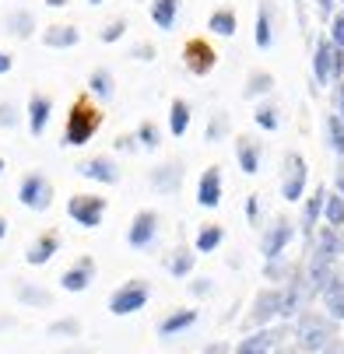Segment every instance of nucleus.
<instances>
[{"mask_svg": "<svg viewBox=\"0 0 344 354\" xmlns=\"http://www.w3.org/2000/svg\"><path fill=\"white\" fill-rule=\"evenodd\" d=\"M337 337V326L330 316L320 313H302L299 316V330H295V344H299L302 354H323Z\"/></svg>", "mask_w": 344, "mask_h": 354, "instance_id": "f257e3e1", "label": "nucleus"}, {"mask_svg": "<svg viewBox=\"0 0 344 354\" xmlns=\"http://www.w3.org/2000/svg\"><path fill=\"white\" fill-rule=\"evenodd\" d=\"M98 127H102V109L91 106L88 98H78V102L71 106V113H67L64 144L67 147H81V144H88L98 133Z\"/></svg>", "mask_w": 344, "mask_h": 354, "instance_id": "f03ea898", "label": "nucleus"}, {"mask_svg": "<svg viewBox=\"0 0 344 354\" xmlns=\"http://www.w3.org/2000/svg\"><path fill=\"white\" fill-rule=\"evenodd\" d=\"M147 298H152V284L141 281V277H134V281L120 284V288L109 295V313H113V316H134V313H141V309L147 306Z\"/></svg>", "mask_w": 344, "mask_h": 354, "instance_id": "7ed1b4c3", "label": "nucleus"}, {"mask_svg": "<svg viewBox=\"0 0 344 354\" xmlns=\"http://www.w3.org/2000/svg\"><path fill=\"white\" fill-rule=\"evenodd\" d=\"M306 183H309V169H306V158L299 151H288L284 155V165H281V196L288 204L306 196Z\"/></svg>", "mask_w": 344, "mask_h": 354, "instance_id": "20e7f679", "label": "nucleus"}, {"mask_svg": "<svg viewBox=\"0 0 344 354\" xmlns=\"http://www.w3.org/2000/svg\"><path fill=\"white\" fill-rule=\"evenodd\" d=\"M67 214L81 228H98L102 218H106V196H98V193H74L67 200Z\"/></svg>", "mask_w": 344, "mask_h": 354, "instance_id": "39448f33", "label": "nucleus"}, {"mask_svg": "<svg viewBox=\"0 0 344 354\" xmlns=\"http://www.w3.org/2000/svg\"><path fill=\"white\" fill-rule=\"evenodd\" d=\"M18 204L28 207V211H49L53 204V186L42 172H25L21 183H18Z\"/></svg>", "mask_w": 344, "mask_h": 354, "instance_id": "423d86ee", "label": "nucleus"}, {"mask_svg": "<svg viewBox=\"0 0 344 354\" xmlns=\"http://www.w3.org/2000/svg\"><path fill=\"white\" fill-rule=\"evenodd\" d=\"M183 64H186V71L193 77H208L215 71V64H218V53H215V46L208 39H190L183 46Z\"/></svg>", "mask_w": 344, "mask_h": 354, "instance_id": "0eeeda50", "label": "nucleus"}, {"mask_svg": "<svg viewBox=\"0 0 344 354\" xmlns=\"http://www.w3.org/2000/svg\"><path fill=\"white\" fill-rule=\"evenodd\" d=\"M295 239V225L288 218H278L267 225L264 239H260V252H264V260H284V249L291 245Z\"/></svg>", "mask_w": 344, "mask_h": 354, "instance_id": "6e6552de", "label": "nucleus"}, {"mask_svg": "<svg viewBox=\"0 0 344 354\" xmlns=\"http://www.w3.org/2000/svg\"><path fill=\"white\" fill-rule=\"evenodd\" d=\"M309 298H313V295H309V284H306V277L291 270V277H288V281H284V288H281V309H278V316H281V319L299 316V309L306 306Z\"/></svg>", "mask_w": 344, "mask_h": 354, "instance_id": "1a4fd4ad", "label": "nucleus"}, {"mask_svg": "<svg viewBox=\"0 0 344 354\" xmlns=\"http://www.w3.org/2000/svg\"><path fill=\"white\" fill-rule=\"evenodd\" d=\"M159 239V211H137L134 214V221H130V228H127V245L130 249H147Z\"/></svg>", "mask_w": 344, "mask_h": 354, "instance_id": "9d476101", "label": "nucleus"}, {"mask_svg": "<svg viewBox=\"0 0 344 354\" xmlns=\"http://www.w3.org/2000/svg\"><path fill=\"white\" fill-rule=\"evenodd\" d=\"M95 260L91 257H78L64 274H60V288L64 291H71V295H81V291H88L91 288V281H95Z\"/></svg>", "mask_w": 344, "mask_h": 354, "instance_id": "9b49d317", "label": "nucleus"}, {"mask_svg": "<svg viewBox=\"0 0 344 354\" xmlns=\"http://www.w3.org/2000/svg\"><path fill=\"white\" fill-rule=\"evenodd\" d=\"M278 309H281V288H264V291H257V298H253L250 323L260 326V330H267V323L278 319Z\"/></svg>", "mask_w": 344, "mask_h": 354, "instance_id": "f8f14e48", "label": "nucleus"}, {"mask_svg": "<svg viewBox=\"0 0 344 354\" xmlns=\"http://www.w3.org/2000/svg\"><path fill=\"white\" fill-rule=\"evenodd\" d=\"M78 176H84L91 183H102V186H116L120 183V165L113 158H106V155H95V158L78 165Z\"/></svg>", "mask_w": 344, "mask_h": 354, "instance_id": "ddd939ff", "label": "nucleus"}, {"mask_svg": "<svg viewBox=\"0 0 344 354\" xmlns=\"http://www.w3.org/2000/svg\"><path fill=\"white\" fill-rule=\"evenodd\" d=\"M60 252V232H42L28 249H25V263L28 267H46Z\"/></svg>", "mask_w": 344, "mask_h": 354, "instance_id": "4468645a", "label": "nucleus"}, {"mask_svg": "<svg viewBox=\"0 0 344 354\" xmlns=\"http://www.w3.org/2000/svg\"><path fill=\"white\" fill-rule=\"evenodd\" d=\"M28 133L32 137H42L46 133V127H49V116H53V98L49 95H42V91H35L32 98H28Z\"/></svg>", "mask_w": 344, "mask_h": 354, "instance_id": "2eb2a0df", "label": "nucleus"}, {"mask_svg": "<svg viewBox=\"0 0 344 354\" xmlns=\"http://www.w3.org/2000/svg\"><path fill=\"white\" fill-rule=\"evenodd\" d=\"M197 204L208 207V211H215L221 204V169L218 165H211L201 176V183H197Z\"/></svg>", "mask_w": 344, "mask_h": 354, "instance_id": "dca6fc26", "label": "nucleus"}, {"mask_svg": "<svg viewBox=\"0 0 344 354\" xmlns=\"http://www.w3.org/2000/svg\"><path fill=\"white\" fill-rule=\"evenodd\" d=\"M235 162H239V172L242 176H257L260 172V162H264V151L253 137H239L235 140Z\"/></svg>", "mask_w": 344, "mask_h": 354, "instance_id": "f3484780", "label": "nucleus"}, {"mask_svg": "<svg viewBox=\"0 0 344 354\" xmlns=\"http://www.w3.org/2000/svg\"><path fill=\"white\" fill-rule=\"evenodd\" d=\"M197 319H201V313H197V309H172V313L159 323V337H162V340L179 337V333L193 330V326H197Z\"/></svg>", "mask_w": 344, "mask_h": 354, "instance_id": "a211bd4d", "label": "nucleus"}, {"mask_svg": "<svg viewBox=\"0 0 344 354\" xmlns=\"http://www.w3.org/2000/svg\"><path fill=\"white\" fill-rule=\"evenodd\" d=\"M152 186L162 193V196H172V193H179V186H183V165L179 162H165V165H159V169H152Z\"/></svg>", "mask_w": 344, "mask_h": 354, "instance_id": "6ab92c4d", "label": "nucleus"}, {"mask_svg": "<svg viewBox=\"0 0 344 354\" xmlns=\"http://www.w3.org/2000/svg\"><path fill=\"white\" fill-rule=\"evenodd\" d=\"M327 186H316L313 196L306 200V207H302V235L313 242V232L320 228V218H323V204H327Z\"/></svg>", "mask_w": 344, "mask_h": 354, "instance_id": "aec40b11", "label": "nucleus"}, {"mask_svg": "<svg viewBox=\"0 0 344 354\" xmlns=\"http://www.w3.org/2000/svg\"><path fill=\"white\" fill-rule=\"evenodd\" d=\"M253 42H257V49H271L274 46V4L271 0H260V8H257Z\"/></svg>", "mask_w": 344, "mask_h": 354, "instance_id": "412c9836", "label": "nucleus"}, {"mask_svg": "<svg viewBox=\"0 0 344 354\" xmlns=\"http://www.w3.org/2000/svg\"><path fill=\"white\" fill-rule=\"evenodd\" d=\"M320 298H323V306H327V316L334 323H344V277L341 274H334L327 281V288L320 291Z\"/></svg>", "mask_w": 344, "mask_h": 354, "instance_id": "4be33fe9", "label": "nucleus"}, {"mask_svg": "<svg viewBox=\"0 0 344 354\" xmlns=\"http://www.w3.org/2000/svg\"><path fill=\"white\" fill-rule=\"evenodd\" d=\"M330 57H334V42L323 35V39H316V49H313V77H316V84H330L334 77H330Z\"/></svg>", "mask_w": 344, "mask_h": 354, "instance_id": "5701e85b", "label": "nucleus"}, {"mask_svg": "<svg viewBox=\"0 0 344 354\" xmlns=\"http://www.w3.org/2000/svg\"><path fill=\"white\" fill-rule=\"evenodd\" d=\"M278 330H257L253 337H242V344L235 347V354H271L278 347Z\"/></svg>", "mask_w": 344, "mask_h": 354, "instance_id": "b1692460", "label": "nucleus"}, {"mask_svg": "<svg viewBox=\"0 0 344 354\" xmlns=\"http://www.w3.org/2000/svg\"><path fill=\"white\" fill-rule=\"evenodd\" d=\"M78 42H81V32L74 25H49L42 32V46H49V49H71Z\"/></svg>", "mask_w": 344, "mask_h": 354, "instance_id": "393cba45", "label": "nucleus"}, {"mask_svg": "<svg viewBox=\"0 0 344 354\" xmlns=\"http://www.w3.org/2000/svg\"><path fill=\"white\" fill-rule=\"evenodd\" d=\"M193 267H197V249H186V245L172 249L169 260H165V270H169L172 277H190Z\"/></svg>", "mask_w": 344, "mask_h": 354, "instance_id": "a878e982", "label": "nucleus"}, {"mask_svg": "<svg viewBox=\"0 0 344 354\" xmlns=\"http://www.w3.org/2000/svg\"><path fill=\"white\" fill-rule=\"evenodd\" d=\"M208 28H211L215 35H221V39H232V35H235V28H239V18H235V11H232L228 4H221V8H215V11H211Z\"/></svg>", "mask_w": 344, "mask_h": 354, "instance_id": "bb28decb", "label": "nucleus"}, {"mask_svg": "<svg viewBox=\"0 0 344 354\" xmlns=\"http://www.w3.org/2000/svg\"><path fill=\"white\" fill-rule=\"evenodd\" d=\"M152 21L162 32H172L179 21V0H152Z\"/></svg>", "mask_w": 344, "mask_h": 354, "instance_id": "cd10ccee", "label": "nucleus"}, {"mask_svg": "<svg viewBox=\"0 0 344 354\" xmlns=\"http://www.w3.org/2000/svg\"><path fill=\"white\" fill-rule=\"evenodd\" d=\"M4 28H8L15 39H32V32H35V15H32L28 8H18V11H11V15L4 18Z\"/></svg>", "mask_w": 344, "mask_h": 354, "instance_id": "c85d7f7f", "label": "nucleus"}, {"mask_svg": "<svg viewBox=\"0 0 344 354\" xmlns=\"http://www.w3.org/2000/svg\"><path fill=\"white\" fill-rule=\"evenodd\" d=\"M15 295H18L21 306H28V309H49V306H53V295H49L46 288H39V284H18Z\"/></svg>", "mask_w": 344, "mask_h": 354, "instance_id": "c756f323", "label": "nucleus"}, {"mask_svg": "<svg viewBox=\"0 0 344 354\" xmlns=\"http://www.w3.org/2000/svg\"><path fill=\"white\" fill-rule=\"evenodd\" d=\"M221 242H225V228L221 225H201L197 228V239H193V249L204 257V252H215Z\"/></svg>", "mask_w": 344, "mask_h": 354, "instance_id": "7c9ffc66", "label": "nucleus"}, {"mask_svg": "<svg viewBox=\"0 0 344 354\" xmlns=\"http://www.w3.org/2000/svg\"><path fill=\"white\" fill-rule=\"evenodd\" d=\"M88 91H91L95 98H102V102H109V98L116 95V81H113V74H109L106 67H95L91 77H88Z\"/></svg>", "mask_w": 344, "mask_h": 354, "instance_id": "2f4dec72", "label": "nucleus"}, {"mask_svg": "<svg viewBox=\"0 0 344 354\" xmlns=\"http://www.w3.org/2000/svg\"><path fill=\"white\" fill-rule=\"evenodd\" d=\"M169 130H172V137H183L190 130V102H186V98H172V106H169Z\"/></svg>", "mask_w": 344, "mask_h": 354, "instance_id": "473e14b6", "label": "nucleus"}, {"mask_svg": "<svg viewBox=\"0 0 344 354\" xmlns=\"http://www.w3.org/2000/svg\"><path fill=\"white\" fill-rule=\"evenodd\" d=\"M274 91V74L267 71H253L246 77V88H242V98H260V95H271Z\"/></svg>", "mask_w": 344, "mask_h": 354, "instance_id": "72a5a7b5", "label": "nucleus"}, {"mask_svg": "<svg viewBox=\"0 0 344 354\" xmlns=\"http://www.w3.org/2000/svg\"><path fill=\"white\" fill-rule=\"evenodd\" d=\"M253 123H257L260 130H267V133H278V130L284 127V113H281L278 106H257Z\"/></svg>", "mask_w": 344, "mask_h": 354, "instance_id": "f704fd0d", "label": "nucleus"}, {"mask_svg": "<svg viewBox=\"0 0 344 354\" xmlns=\"http://www.w3.org/2000/svg\"><path fill=\"white\" fill-rule=\"evenodd\" d=\"M323 221H327L330 228H337V232H341V225H344V196H341V193H327Z\"/></svg>", "mask_w": 344, "mask_h": 354, "instance_id": "c9c22d12", "label": "nucleus"}, {"mask_svg": "<svg viewBox=\"0 0 344 354\" xmlns=\"http://www.w3.org/2000/svg\"><path fill=\"white\" fill-rule=\"evenodd\" d=\"M46 333L53 337V340H71V337H81V319L64 316V319H57V323H49V326H46Z\"/></svg>", "mask_w": 344, "mask_h": 354, "instance_id": "e433bc0d", "label": "nucleus"}, {"mask_svg": "<svg viewBox=\"0 0 344 354\" xmlns=\"http://www.w3.org/2000/svg\"><path fill=\"white\" fill-rule=\"evenodd\" d=\"M134 140H137V147H144V151H155V147L162 144V130H159V127H155L152 120H144V123L137 127Z\"/></svg>", "mask_w": 344, "mask_h": 354, "instance_id": "4c0bfd02", "label": "nucleus"}, {"mask_svg": "<svg viewBox=\"0 0 344 354\" xmlns=\"http://www.w3.org/2000/svg\"><path fill=\"white\" fill-rule=\"evenodd\" d=\"M228 127H232V123H228V113H215L211 123H208V130H204V140H208V144L225 140V137H228Z\"/></svg>", "mask_w": 344, "mask_h": 354, "instance_id": "58836bf2", "label": "nucleus"}, {"mask_svg": "<svg viewBox=\"0 0 344 354\" xmlns=\"http://www.w3.org/2000/svg\"><path fill=\"white\" fill-rule=\"evenodd\" d=\"M327 137H330V147H334V155H341L344 158V120L334 113V116H327Z\"/></svg>", "mask_w": 344, "mask_h": 354, "instance_id": "ea45409f", "label": "nucleus"}, {"mask_svg": "<svg viewBox=\"0 0 344 354\" xmlns=\"http://www.w3.org/2000/svg\"><path fill=\"white\" fill-rule=\"evenodd\" d=\"M123 35H127V21H123V18L109 21L102 32H98V39H102V42H116V39H123Z\"/></svg>", "mask_w": 344, "mask_h": 354, "instance_id": "a19ab883", "label": "nucleus"}, {"mask_svg": "<svg viewBox=\"0 0 344 354\" xmlns=\"http://www.w3.org/2000/svg\"><path fill=\"white\" fill-rule=\"evenodd\" d=\"M264 274H267L271 281H288V277H291V267H288L284 260H267Z\"/></svg>", "mask_w": 344, "mask_h": 354, "instance_id": "79ce46f5", "label": "nucleus"}, {"mask_svg": "<svg viewBox=\"0 0 344 354\" xmlns=\"http://www.w3.org/2000/svg\"><path fill=\"white\" fill-rule=\"evenodd\" d=\"M0 127H4V130L18 127V106L15 102H0Z\"/></svg>", "mask_w": 344, "mask_h": 354, "instance_id": "37998d69", "label": "nucleus"}, {"mask_svg": "<svg viewBox=\"0 0 344 354\" xmlns=\"http://www.w3.org/2000/svg\"><path fill=\"white\" fill-rule=\"evenodd\" d=\"M327 39H330L337 49H344V11L330 18V35H327Z\"/></svg>", "mask_w": 344, "mask_h": 354, "instance_id": "c03bdc74", "label": "nucleus"}, {"mask_svg": "<svg viewBox=\"0 0 344 354\" xmlns=\"http://www.w3.org/2000/svg\"><path fill=\"white\" fill-rule=\"evenodd\" d=\"M260 214H264V207H260L257 193H253V196H246V221H250V225L257 228V225H260Z\"/></svg>", "mask_w": 344, "mask_h": 354, "instance_id": "a18cd8bd", "label": "nucleus"}, {"mask_svg": "<svg viewBox=\"0 0 344 354\" xmlns=\"http://www.w3.org/2000/svg\"><path fill=\"white\" fill-rule=\"evenodd\" d=\"M330 77L334 81L344 77V49H337V46H334V57H330Z\"/></svg>", "mask_w": 344, "mask_h": 354, "instance_id": "49530a36", "label": "nucleus"}, {"mask_svg": "<svg viewBox=\"0 0 344 354\" xmlns=\"http://www.w3.org/2000/svg\"><path fill=\"white\" fill-rule=\"evenodd\" d=\"M130 57H134V60H144V64H147V60H155V46H152V42H137V46L130 49Z\"/></svg>", "mask_w": 344, "mask_h": 354, "instance_id": "de8ad7c7", "label": "nucleus"}, {"mask_svg": "<svg viewBox=\"0 0 344 354\" xmlns=\"http://www.w3.org/2000/svg\"><path fill=\"white\" fill-rule=\"evenodd\" d=\"M211 291H215L211 277H201V281H190V295H197V298H208Z\"/></svg>", "mask_w": 344, "mask_h": 354, "instance_id": "09e8293b", "label": "nucleus"}, {"mask_svg": "<svg viewBox=\"0 0 344 354\" xmlns=\"http://www.w3.org/2000/svg\"><path fill=\"white\" fill-rule=\"evenodd\" d=\"M334 8H337V0H316V11L323 18H334Z\"/></svg>", "mask_w": 344, "mask_h": 354, "instance_id": "8fccbe9b", "label": "nucleus"}, {"mask_svg": "<svg viewBox=\"0 0 344 354\" xmlns=\"http://www.w3.org/2000/svg\"><path fill=\"white\" fill-rule=\"evenodd\" d=\"M11 67H15V57H11V53H4V49H0V74H8Z\"/></svg>", "mask_w": 344, "mask_h": 354, "instance_id": "3c124183", "label": "nucleus"}, {"mask_svg": "<svg viewBox=\"0 0 344 354\" xmlns=\"http://www.w3.org/2000/svg\"><path fill=\"white\" fill-rule=\"evenodd\" d=\"M337 116L344 120V77H341V84H337Z\"/></svg>", "mask_w": 344, "mask_h": 354, "instance_id": "603ef678", "label": "nucleus"}, {"mask_svg": "<svg viewBox=\"0 0 344 354\" xmlns=\"http://www.w3.org/2000/svg\"><path fill=\"white\" fill-rule=\"evenodd\" d=\"M116 147H120V151H137V140H134V137H120Z\"/></svg>", "mask_w": 344, "mask_h": 354, "instance_id": "864d4df0", "label": "nucleus"}, {"mask_svg": "<svg viewBox=\"0 0 344 354\" xmlns=\"http://www.w3.org/2000/svg\"><path fill=\"white\" fill-rule=\"evenodd\" d=\"M337 189H341V196H344V165L337 169Z\"/></svg>", "mask_w": 344, "mask_h": 354, "instance_id": "5fc2aeb1", "label": "nucleus"}, {"mask_svg": "<svg viewBox=\"0 0 344 354\" xmlns=\"http://www.w3.org/2000/svg\"><path fill=\"white\" fill-rule=\"evenodd\" d=\"M8 239V218H0V242Z\"/></svg>", "mask_w": 344, "mask_h": 354, "instance_id": "6e6d98bb", "label": "nucleus"}, {"mask_svg": "<svg viewBox=\"0 0 344 354\" xmlns=\"http://www.w3.org/2000/svg\"><path fill=\"white\" fill-rule=\"evenodd\" d=\"M46 8H67V0H46Z\"/></svg>", "mask_w": 344, "mask_h": 354, "instance_id": "4d7b16f0", "label": "nucleus"}, {"mask_svg": "<svg viewBox=\"0 0 344 354\" xmlns=\"http://www.w3.org/2000/svg\"><path fill=\"white\" fill-rule=\"evenodd\" d=\"M88 4H91V8H102V4H106V0H88Z\"/></svg>", "mask_w": 344, "mask_h": 354, "instance_id": "13d9d810", "label": "nucleus"}, {"mask_svg": "<svg viewBox=\"0 0 344 354\" xmlns=\"http://www.w3.org/2000/svg\"><path fill=\"white\" fill-rule=\"evenodd\" d=\"M4 169H8V162H4V158H0V172H4Z\"/></svg>", "mask_w": 344, "mask_h": 354, "instance_id": "bf43d9fd", "label": "nucleus"}, {"mask_svg": "<svg viewBox=\"0 0 344 354\" xmlns=\"http://www.w3.org/2000/svg\"><path fill=\"white\" fill-rule=\"evenodd\" d=\"M278 354H299V351H278Z\"/></svg>", "mask_w": 344, "mask_h": 354, "instance_id": "052dcab7", "label": "nucleus"}, {"mask_svg": "<svg viewBox=\"0 0 344 354\" xmlns=\"http://www.w3.org/2000/svg\"><path fill=\"white\" fill-rule=\"evenodd\" d=\"M337 4H341V8H344V0H337Z\"/></svg>", "mask_w": 344, "mask_h": 354, "instance_id": "680f3d73", "label": "nucleus"}]
</instances>
